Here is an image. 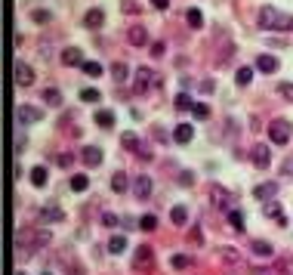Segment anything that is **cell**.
<instances>
[{
    "mask_svg": "<svg viewBox=\"0 0 293 275\" xmlns=\"http://www.w3.org/2000/svg\"><path fill=\"white\" fill-rule=\"evenodd\" d=\"M290 133H293V127H290V121H272L268 124V136H272V142H278V145H287L290 142Z\"/></svg>",
    "mask_w": 293,
    "mask_h": 275,
    "instance_id": "4",
    "label": "cell"
},
{
    "mask_svg": "<svg viewBox=\"0 0 293 275\" xmlns=\"http://www.w3.org/2000/svg\"><path fill=\"white\" fill-rule=\"evenodd\" d=\"M102 96H99V90H93V87H87V90H80V102H99Z\"/></svg>",
    "mask_w": 293,
    "mask_h": 275,
    "instance_id": "33",
    "label": "cell"
},
{
    "mask_svg": "<svg viewBox=\"0 0 293 275\" xmlns=\"http://www.w3.org/2000/svg\"><path fill=\"white\" fill-rule=\"evenodd\" d=\"M278 189H281L278 182H260V186L253 189V198L256 201H272L275 195H278Z\"/></svg>",
    "mask_w": 293,
    "mask_h": 275,
    "instance_id": "8",
    "label": "cell"
},
{
    "mask_svg": "<svg viewBox=\"0 0 293 275\" xmlns=\"http://www.w3.org/2000/svg\"><path fill=\"white\" fill-rule=\"evenodd\" d=\"M185 22H189L192 28H201V25H204V16H201V9H195V6H192L189 13H185Z\"/></svg>",
    "mask_w": 293,
    "mask_h": 275,
    "instance_id": "27",
    "label": "cell"
},
{
    "mask_svg": "<svg viewBox=\"0 0 293 275\" xmlns=\"http://www.w3.org/2000/svg\"><path fill=\"white\" fill-rule=\"evenodd\" d=\"M173 105H176V111H185V108H192L195 102H192L189 96H185V93H179V96H176V102H173Z\"/></svg>",
    "mask_w": 293,
    "mask_h": 275,
    "instance_id": "36",
    "label": "cell"
},
{
    "mask_svg": "<svg viewBox=\"0 0 293 275\" xmlns=\"http://www.w3.org/2000/svg\"><path fill=\"white\" fill-rule=\"evenodd\" d=\"M250 247H253V254H256V257H262V260H272V254H275V247L268 244V241H260V238H256Z\"/></svg>",
    "mask_w": 293,
    "mask_h": 275,
    "instance_id": "17",
    "label": "cell"
},
{
    "mask_svg": "<svg viewBox=\"0 0 293 275\" xmlns=\"http://www.w3.org/2000/svg\"><path fill=\"white\" fill-rule=\"evenodd\" d=\"M96 124H99V127H111V124H114V111H108V108L96 111Z\"/></svg>",
    "mask_w": 293,
    "mask_h": 275,
    "instance_id": "28",
    "label": "cell"
},
{
    "mask_svg": "<svg viewBox=\"0 0 293 275\" xmlns=\"http://www.w3.org/2000/svg\"><path fill=\"white\" fill-rule=\"evenodd\" d=\"M16 121L25 127V124H37L40 121V108H34V105H19L16 108Z\"/></svg>",
    "mask_w": 293,
    "mask_h": 275,
    "instance_id": "7",
    "label": "cell"
},
{
    "mask_svg": "<svg viewBox=\"0 0 293 275\" xmlns=\"http://www.w3.org/2000/svg\"><path fill=\"white\" fill-rule=\"evenodd\" d=\"M121 142H124V148H130V152H136V155L142 152V142H139V136H136V133H124V136H121Z\"/></svg>",
    "mask_w": 293,
    "mask_h": 275,
    "instance_id": "21",
    "label": "cell"
},
{
    "mask_svg": "<svg viewBox=\"0 0 293 275\" xmlns=\"http://www.w3.org/2000/svg\"><path fill=\"white\" fill-rule=\"evenodd\" d=\"M43 102H50V105H59V102H62V93H59V90H43Z\"/></svg>",
    "mask_w": 293,
    "mask_h": 275,
    "instance_id": "32",
    "label": "cell"
},
{
    "mask_svg": "<svg viewBox=\"0 0 293 275\" xmlns=\"http://www.w3.org/2000/svg\"><path fill=\"white\" fill-rule=\"evenodd\" d=\"M31 19L37 22V25H46V22H53V16L46 13V9H34V13H31Z\"/></svg>",
    "mask_w": 293,
    "mask_h": 275,
    "instance_id": "38",
    "label": "cell"
},
{
    "mask_svg": "<svg viewBox=\"0 0 293 275\" xmlns=\"http://www.w3.org/2000/svg\"><path fill=\"white\" fill-rule=\"evenodd\" d=\"M80 68H84V71H87L90 77H99V74H102V65H99V62H84Z\"/></svg>",
    "mask_w": 293,
    "mask_h": 275,
    "instance_id": "39",
    "label": "cell"
},
{
    "mask_svg": "<svg viewBox=\"0 0 293 275\" xmlns=\"http://www.w3.org/2000/svg\"><path fill=\"white\" fill-rule=\"evenodd\" d=\"M179 182H182V186H192L195 176H192V173H182V176H179Z\"/></svg>",
    "mask_w": 293,
    "mask_h": 275,
    "instance_id": "47",
    "label": "cell"
},
{
    "mask_svg": "<svg viewBox=\"0 0 293 275\" xmlns=\"http://www.w3.org/2000/svg\"><path fill=\"white\" fill-rule=\"evenodd\" d=\"M192 136H195V127H189V124H176V130H173V139L185 145V142H192Z\"/></svg>",
    "mask_w": 293,
    "mask_h": 275,
    "instance_id": "15",
    "label": "cell"
},
{
    "mask_svg": "<svg viewBox=\"0 0 293 275\" xmlns=\"http://www.w3.org/2000/svg\"><path fill=\"white\" fill-rule=\"evenodd\" d=\"M151 6L155 9H170V0H151Z\"/></svg>",
    "mask_w": 293,
    "mask_h": 275,
    "instance_id": "46",
    "label": "cell"
},
{
    "mask_svg": "<svg viewBox=\"0 0 293 275\" xmlns=\"http://www.w3.org/2000/svg\"><path fill=\"white\" fill-rule=\"evenodd\" d=\"M250 161L260 167V170H265V167H268V161H272V155H268V148H265V145H256L253 152H250Z\"/></svg>",
    "mask_w": 293,
    "mask_h": 275,
    "instance_id": "12",
    "label": "cell"
},
{
    "mask_svg": "<svg viewBox=\"0 0 293 275\" xmlns=\"http://www.w3.org/2000/svg\"><path fill=\"white\" fill-rule=\"evenodd\" d=\"M192 114H195V118H207L210 108L204 105V102H195V105H192Z\"/></svg>",
    "mask_w": 293,
    "mask_h": 275,
    "instance_id": "41",
    "label": "cell"
},
{
    "mask_svg": "<svg viewBox=\"0 0 293 275\" xmlns=\"http://www.w3.org/2000/svg\"><path fill=\"white\" fill-rule=\"evenodd\" d=\"M262 213H265V216H272V220H278L281 226H287V216H284V213H281V207H278V201H268Z\"/></svg>",
    "mask_w": 293,
    "mask_h": 275,
    "instance_id": "19",
    "label": "cell"
},
{
    "mask_svg": "<svg viewBox=\"0 0 293 275\" xmlns=\"http://www.w3.org/2000/svg\"><path fill=\"white\" fill-rule=\"evenodd\" d=\"M56 161H59V167H71V161H74V155H59V158H56Z\"/></svg>",
    "mask_w": 293,
    "mask_h": 275,
    "instance_id": "44",
    "label": "cell"
},
{
    "mask_svg": "<svg viewBox=\"0 0 293 275\" xmlns=\"http://www.w3.org/2000/svg\"><path fill=\"white\" fill-rule=\"evenodd\" d=\"M256 68H260L262 74H275L278 71V59H275V56H268V53H262L260 59H256Z\"/></svg>",
    "mask_w": 293,
    "mask_h": 275,
    "instance_id": "14",
    "label": "cell"
},
{
    "mask_svg": "<svg viewBox=\"0 0 293 275\" xmlns=\"http://www.w3.org/2000/svg\"><path fill=\"white\" fill-rule=\"evenodd\" d=\"M84 25H87L90 31H99V28L105 25V13H102L99 6H96V9H90V13L84 16Z\"/></svg>",
    "mask_w": 293,
    "mask_h": 275,
    "instance_id": "11",
    "label": "cell"
},
{
    "mask_svg": "<svg viewBox=\"0 0 293 275\" xmlns=\"http://www.w3.org/2000/svg\"><path fill=\"white\" fill-rule=\"evenodd\" d=\"M260 28H265V31H290L293 28V16L278 13L275 6H262L260 9Z\"/></svg>",
    "mask_w": 293,
    "mask_h": 275,
    "instance_id": "1",
    "label": "cell"
},
{
    "mask_svg": "<svg viewBox=\"0 0 293 275\" xmlns=\"http://www.w3.org/2000/svg\"><path fill=\"white\" fill-rule=\"evenodd\" d=\"M16 275H25V272H16Z\"/></svg>",
    "mask_w": 293,
    "mask_h": 275,
    "instance_id": "49",
    "label": "cell"
},
{
    "mask_svg": "<svg viewBox=\"0 0 293 275\" xmlns=\"http://www.w3.org/2000/svg\"><path fill=\"white\" fill-rule=\"evenodd\" d=\"M111 189H114L117 195H121V192H127V173H124V170H117V173L111 176Z\"/></svg>",
    "mask_w": 293,
    "mask_h": 275,
    "instance_id": "25",
    "label": "cell"
},
{
    "mask_svg": "<svg viewBox=\"0 0 293 275\" xmlns=\"http://www.w3.org/2000/svg\"><path fill=\"white\" fill-rule=\"evenodd\" d=\"M127 40H130L133 47H145V43H148V31L136 25V28H130V31H127Z\"/></svg>",
    "mask_w": 293,
    "mask_h": 275,
    "instance_id": "16",
    "label": "cell"
},
{
    "mask_svg": "<svg viewBox=\"0 0 293 275\" xmlns=\"http://www.w3.org/2000/svg\"><path fill=\"white\" fill-rule=\"evenodd\" d=\"M151 87H161V77L151 71V68H139L136 71V93H145V90H151Z\"/></svg>",
    "mask_w": 293,
    "mask_h": 275,
    "instance_id": "5",
    "label": "cell"
},
{
    "mask_svg": "<svg viewBox=\"0 0 293 275\" xmlns=\"http://www.w3.org/2000/svg\"><path fill=\"white\" fill-rule=\"evenodd\" d=\"M222 260H226V263H231V266H234V263H241V254H238L234 247H222Z\"/></svg>",
    "mask_w": 293,
    "mask_h": 275,
    "instance_id": "34",
    "label": "cell"
},
{
    "mask_svg": "<svg viewBox=\"0 0 293 275\" xmlns=\"http://www.w3.org/2000/svg\"><path fill=\"white\" fill-rule=\"evenodd\" d=\"M40 220H53V223H62L65 220V213L56 207V204H46V207L40 210Z\"/></svg>",
    "mask_w": 293,
    "mask_h": 275,
    "instance_id": "18",
    "label": "cell"
},
{
    "mask_svg": "<svg viewBox=\"0 0 293 275\" xmlns=\"http://www.w3.org/2000/svg\"><path fill=\"white\" fill-rule=\"evenodd\" d=\"M133 269H136V272H142V275H151V272H155V250H151L148 244H139V247H136Z\"/></svg>",
    "mask_w": 293,
    "mask_h": 275,
    "instance_id": "3",
    "label": "cell"
},
{
    "mask_svg": "<svg viewBox=\"0 0 293 275\" xmlns=\"http://www.w3.org/2000/svg\"><path fill=\"white\" fill-rule=\"evenodd\" d=\"M111 77H114L117 84H124V81H127V65H124V62H114V65H111Z\"/></svg>",
    "mask_w": 293,
    "mask_h": 275,
    "instance_id": "30",
    "label": "cell"
},
{
    "mask_svg": "<svg viewBox=\"0 0 293 275\" xmlns=\"http://www.w3.org/2000/svg\"><path fill=\"white\" fill-rule=\"evenodd\" d=\"M192 241H195V244H201V229H197V226L192 229Z\"/></svg>",
    "mask_w": 293,
    "mask_h": 275,
    "instance_id": "48",
    "label": "cell"
},
{
    "mask_svg": "<svg viewBox=\"0 0 293 275\" xmlns=\"http://www.w3.org/2000/svg\"><path fill=\"white\" fill-rule=\"evenodd\" d=\"M133 195L139 201H145L148 195H151V179L148 176H136V182H133Z\"/></svg>",
    "mask_w": 293,
    "mask_h": 275,
    "instance_id": "13",
    "label": "cell"
},
{
    "mask_svg": "<svg viewBox=\"0 0 293 275\" xmlns=\"http://www.w3.org/2000/svg\"><path fill=\"white\" fill-rule=\"evenodd\" d=\"M163 53H167V43H163V40H155V43H151V56H158V59H161Z\"/></svg>",
    "mask_w": 293,
    "mask_h": 275,
    "instance_id": "42",
    "label": "cell"
},
{
    "mask_svg": "<svg viewBox=\"0 0 293 275\" xmlns=\"http://www.w3.org/2000/svg\"><path fill=\"white\" fill-rule=\"evenodd\" d=\"M278 93L284 96L287 102H293V84H287V81H284V84H278Z\"/></svg>",
    "mask_w": 293,
    "mask_h": 275,
    "instance_id": "40",
    "label": "cell"
},
{
    "mask_svg": "<svg viewBox=\"0 0 293 275\" xmlns=\"http://www.w3.org/2000/svg\"><path fill=\"white\" fill-rule=\"evenodd\" d=\"M50 229H40V226H22L16 232V244L19 247H40V244H50Z\"/></svg>",
    "mask_w": 293,
    "mask_h": 275,
    "instance_id": "2",
    "label": "cell"
},
{
    "mask_svg": "<svg viewBox=\"0 0 293 275\" xmlns=\"http://www.w3.org/2000/svg\"><path fill=\"white\" fill-rule=\"evenodd\" d=\"M46 179H50V173H46V167H40V164H37V167L31 170V182H34L37 189H40V186H46Z\"/></svg>",
    "mask_w": 293,
    "mask_h": 275,
    "instance_id": "22",
    "label": "cell"
},
{
    "mask_svg": "<svg viewBox=\"0 0 293 275\" xmlns=\"http://www.w3.org/2000/svg\"><path fill=\"white\" fill-rule=\"evenodd\" d=\"M124 247H127V238H124V235H111V241H108V254H124Z\"/></svg>",
    "mask_w": 293,
    "mask_h": 275,
    "instance_id": "24",
    "label": "cell"
},
{
    "mask_svg": "<svg viewBox=\"0 0 293 275\" xmlns=\"http://www.w3.org/2000/svg\"><path fill=\"white\" fill-rule=\"evenodd\" d=\"M87 186H90V176H71V189L74 192H87Z\"/></svg>",
    "mask_w": 293,
    "mask_h": 275,
    "instance_id": "35",
    "label": "cell"
},
{
    "mask_svg": "<svg viewBox=\"0 0 293 275\" xmlns=\"http://www.w3.org/2000/svg\"><path fill=\"white\" fill-rule=\"evenodd\" d=\"M228 226L234 232H244V213L241 210H228Z\"/></svg>",
    "mask_w": 293,
    "mask_h": 275,
    "instance_id": "26",
    "label": "cell"
},
{
    "mask_svg": "<svg viewBox=\"0 0 293 275\" xmlns=\"http://www.w3.org/2000/svg\"><path fill=\"white\" fill-rule=\"evenodd\" d=\"M124 13H139V6H136V0H124Z\"/></svg>",
    "mask_w": 293,
    "mask_h": 275,
    "instance_id": "45",
    "label": "cell"
},
{
    "mask_svg": "<svg viewBox=\"0 0 293 275\" xmlns=\"http://www.w3.org/2000/svg\"><path fill=\"white\" fill-rule=\"evenodd\" d=\"M234 81H238V87H247L253 81V68H238V74H234Z\"/></svg>",
    "mask_w": 293,
    "mask_h": 275,
    "instance_id": "29",
    "label": "cell"
},
{
    "mask_svg": "<svg viewBox=\"0 0 293 275\" xmlns=\"http://www.w3.org/2000/svg\"><path fill=\"white\" fill-rule=\"evenodd\" d=\"M139 229H145V232H151V229H158V216H155V213H145L142 220H139Z\"/></svg>",
    "mask_w": 293,
    "mask_h": 275,
    "instance_id": "31",
    "label": "cell"
},
{
    "mask_svg": "<svg viewBox=\"0 0 293 275\" xmlns=\"http://www.w3.org/2000/svg\"><path fill=\"white\" fill-rule=\"evenodd\" d=\"M210 201H213L216 207L226 210V207H228V201H231V192H228V189H222V186H210Z\"/></svg>",
    "mask_w": 293,
    "mask_h": 275,
    "instance_id": "10",
    "label": "cell"
},
{
    "mask_svg": "<svg viewBox=\"0 0 293 275\" xmlns=\"http://www.w3.org/2000/svg\"><path fill=\"white\" fill-rule=\"evenodd\" d=\"M170 220H173L176 226H185V220H189V210H185L182 204H176V207L170 210Z\"/></svg>",
    "mask_w": 293,
    "mask_h": 275,
    "instance_id": "23",
    "label": "cell"
},
{
    "mask_svg": "<svg viewBox=\"0 0 293 275\" xmlns=\"http://www.w3.org/2000/svg\"><path fill=\"white\" fill-rule=\"evenodd\" d=\"M80 161H84L87 167H99L102 164V148H96V145L80 148Z\"/></svg>",
    "mask_w": 293,
    "mask_h": 275,
    "instance_id": "9",
    "label": "cell"
},
{
    "mask_svg": "<svg viewBox=\"0 0 293 275\" xmlns=\"http://www.w3.org/2000/svg\"><path fill=\"white\" fill-rule=\"evenodd\" d=\"M102 223L114 229V226H117V213H111V210H105V213H102Z\"/></svg>",
    "mask_w": 293,
    "mask_h": 275,
    "instance_id": "43",
    "label": "cell"
},
{
    "mask_svg": "<svg viewBox=\"0 0 293 275\" xmlns=\"http://www.w3.org/2000/svg\"><path fill=\"white\" fill-rule=\"evenodd\" d=\"M62 62H65V65H84V56H80L77 47H68V50L62 53Z\"/></svg>",
    "mask_w": 293,
    "mask_h": 275,
    "instance_id": "20",
    "label": "cell"
},
{
    "mask_svg": "<svg viewBox=\"0 0 293 275\" xmlns=\"http://www.w3.org/2000/svg\"><path fill=\"white\" fill-rule=\"evenodd\" d=\"M170 263H173V269H189V266H192V260L185 257V254H176Z\"/></svg>",
    "mask_w": 293,
    "mask_h": 275,
    "instance_id": "37",
    "label": "cell"
},
{
    "mask_svg": "<svg viewBox=\"0 0 293 275\" xmlns=\"http://www.w3.org/2000/svg\"><path fill=\"white\" fill-rule=\"evenodd\" d=\"M13 77H16L19 87H31V84H34V68L25 65V62H16V65H13Z\"/></svg>",
    "mask_w": 293,
    "mask_h": 275,
    "instance_id": "6",
    "label": "cell"
}]
</instances>
